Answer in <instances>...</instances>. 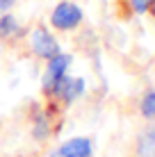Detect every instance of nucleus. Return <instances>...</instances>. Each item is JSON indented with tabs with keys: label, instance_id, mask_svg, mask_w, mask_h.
<instances>
[{
	"label": "nucleus",
	"instance_id": "f257e3e1",
	"mask_svg": "<svg viewBox=\"0 0 155 157\" xmlns=\"http://www.w3.org/2000/svg\"><path fill=\"white\" fill-rule=\"evenodd\" d=\"M50 21H52V25H55L57 30H73L80 21H82V12H80V7L73 5V2H60L55 7V12H52Z\"/></svg>",
	"mask_w": 155,
	"mask_h": 157
},
{
	"label": "nucleus",
	"instance_id": "f03ea898",
	"mask_svg": "<svg viewBox=\"0 0 155 157\" xmlns=\"http://www.w3.org/2000/svg\"><path fill=\"white\" fill-rule=\"evenodd\" d=\"M68 64H71V57L68 55H60L57 52L55 57H50V64H48V71H46V78H44V89L46 91H55L57 82L64 78Z\"/></svg>",
	"mask_w": 155,
	"mask_h": 157
},
{
	"label": "nucleus",
	"instance_id": "7ed1b4c3",
	"mask_svg": "<svg viewBox=\"0 0 155 157\" xmlns=\"http://www.w3.org/2000/svg\"><path fill=\"white\" fill-rule=\"evenodd\" d=\"M32 48H34V52H37L39 57H46V59L55 57L57 52H60L57 41L52 39V36L48 34L44 28H37V30H34V34H32Z\"/></svg>",
	"mask_w": 155,
	"mask_h": 157
},
{
	"label": "nucleus",
	"instance_id": "20e7f679",
	"mask_svg": "<svg viewBox=\"0 0 155 157\" xmlns=\"http://www.w3.org/2000/svg\"><path fill=\"white\" fill-rule=\"evenodd\" d=\"M82 89H84V82L80 78H62L60 82H57V86H55V91L66 102H71L73 98H78V96L82 94Z\"/></svg>",
	"mask_w": 155,
	"mask_h": 157
},
{
	"label": "nucleus",
	"instance_id": "39448f33",
	"mask_svg": "<svg viewBox=\"0 0 155 157\" xmlns=\"http://www.w3.org/2000/svg\"><path fill=\"white\" fill-rule=\"evenodd\" d=\"M60 153L64 157H89L91 155V144H89V139H71Z\"/></svg>",
	"mask_w": 155,
	"mask_h": 157
},
{
	"label": "nucleus",
	"instance_id": "423d86ee",
	"mask_svg": "<svg viewBox=\"0 0 155 157\" xmlns=\"http://www.w3.org/2000/svg\"><path fill=\"white\" fill-rule=\"evenodd\" d=\"M139 157H155V130H148L139 139Z\"/></svg>",
	"mask_w": 155,
	"mask_h": 157
},
{
	"label": "nucleus",
	"instance_id": "0eeeda50",
	"mask_svg": "<svg viewBox=\"0 0 155 157\" xmlns=\"http://www.w3.org/2000/svg\"><path fill=\"white\" fill-rule=\"evenodd\" d=\"M141 114L148 116V118L155 116V91H151V94L144 96V100H141Z\"/></svg>",
	"mask_w": 155,
	"mask_h": 157
},
{
	"label": "nucleus",
	"instance_id": "6e6552de",
	"mask_svg": "<svg viewBox=\"0 0 155 157\" xmlns=\"http://www.w3.org/2000/svg\"><path fill=\"white\" fill-rule=\"evenodd\" d=\"M16 30V21L12 18V16H2V21H0V34H12V32Z\"/></svg>",
	"mask_w": 155,
	"mask_h": 157
},
{
	"label": "nucleus",
	"instance_id": "1a4fd4ad",
	"mask_svg": "<svg viewBox=\"0 0 155 157\" xmlns=\"http://www.w3.org/2000/svg\"><path fill=\"white\" fill-rule=\"evenodd\" d=\"M132 2V9H135V12H148V9H151V5H153V0H130Z\"/></svg>",
	"mask_w": 155,
	"mask_h": 157
},
{
	"label": "nucleus",
	"instance_id": "9d476101",
	"mask_svg": "<svg viewBox=\"0 0 155 157\" xmlns=\"http://www.w3.org/2000/svg\"><path fill=\"white\" fill-rule=\"evenodd\" d=\"M12 2H14V0H0V9H7V7H12Z\"/></svg>",
	"mask_w": 155,
	"mask_h": 157
},
{
	"label": "nucleus",
	"instance_id": "9b49d317",
	"mask_svg": "<svg viewBox=\"0 0 155 157\" xmlns=\"http://www.w3.org/2000/svg\"><path fill=\"white\" fill-rule=\"evenodd\" d=\"M151 12H153V16H155V2L151 5Z\"/></svg>",
	"mask_w": 155,
	"mask_h": 157
},
{
	"label": "nucleus",
	"instance_id": "f8f14e48",
	"mask_svg": "<svg viewBox=\"0 0 155 157\" xmlns=\"http://www.w3.org/2000/svg\"><path fill=\"white\" fill-rule=\"evenodd\" d=\"M52 157H64V155H62V153H55V155H52Z\"/></svg>",
	"mask_w": 155,
	"mask_h": 157
}]
</instances>
